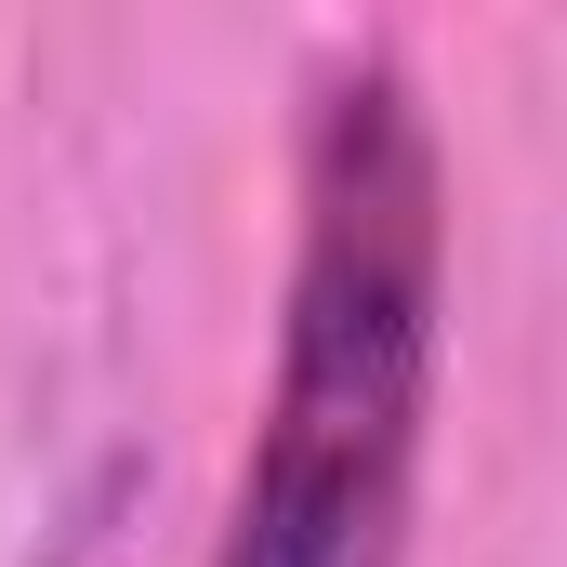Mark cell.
<instances>
[{
    "label": "cell",
    "instance_id": "1",
    "mask_svg": "<svg viewBox=\"0 0 567 567\" xmlns=\"http://www.w3.org/2000/svg\"><path fill=\"white\" fill-rule=\"evenodd\" d=\"M435 265L449 198L435 133L383 53L317 80L303 120V238H290L278 396L238 475L225 567H396L423 488V396H435Z\"/></svg>",
    "mask_w": 567,
    "mask_h": 567
},
{
    "label": "cell",
    "instance_id": "2",
    "mask_svg": "<svg viewBox=\"0 0 567 567\" xmlns=\"http://www.w3.org/2000/svg\"><path fill=\"white\" fill-rule=\"evenodd\" d=\"M53 567H120V555H106V542H66V555H53Z\"/></svg>",
    "mask_w": 567,
    "mask_h": 567
}]
</instances>
